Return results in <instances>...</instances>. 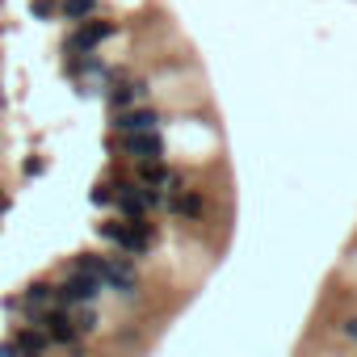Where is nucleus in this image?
Listing matches in <instances>:
<instances>
[{
    "mask_svg": "<svg viewBox=\"0 0 357 357\" xmlns=\"http://www.w3.org/2000/svg\"><path fill=\"white\" fill-rule=\"evenodd\" d=\"M114 30H118L114 22H89V26H80V30H72V34H68V51H72V55H89V51H93V47H101Z\"/></svg>",
    "mask_w": 357,
    "mask_h": 357,
    "instance_id": "20e7f679",
    "label": "nucleus"
},
{
    "mask_svg": "<svg viewBox=\"0 0 357 357\" xmlns=\"http://www.w3.org/2000/svg\"><path fill=\"white\" fill-rule=\"evenodd\" d=\"M43 168H47V160H38V155H30V160H26V176H38Z\"/></svg>",
    "mask_w": 357,
    "mask_h": 357,
    "instance_id": "aec40b11",
    "label": "nucleus"
},
{
    "mask_svg": "<svg viewBox=\"0 0 357 357\" xmlns=\"http://www.w3.org/2000/svg\"><path fill=\"white\" fill-rule=\"evenodd\" d=\"M93 202H97V206H109V202H118V190H114V185H97V190H93Z\"/></svg>",
    "mask_w": 357,
    "mask_h": 357,
    "instance_id": "dca6fc26",
    "label": "nucleus"
},
{
    "mask_svg": "<svg viewBox=\"0 0 357 357\" xmlns=\"http://www.w3.org/2000/svg\"><path fill=\"white\" fill-rule=\"evenodd\" d=\"M97 236H101V240H109V244H122V236H126V219H114V223H97Z\"/></svg>",
    "mask_w": 357,
    "mask_h": 357,
    "instance_id": "2eb2a0df",
    "label": "nucleus"
},
{
    "mask_svg": "<svg viewBox=\"0 0 357 357\" xmlns=\"http://www.w3.org/2000/svg\"><path fill=\"white\" fill-rule=\"evenodd\" d=\"M118 151H126V155L139 160V164H160V155H164V139H160V130H147V135H122V139H118Z\"/></svg>",
    "mask_w": 357,
    "mask_h": 357,
    "instance_id": "7ed1b4c3",
    "label": "nucleus"
},
{
    "mask_svg": "<svg viewBox=\"0 0 357 357\" xmlns=\"http://www.w3.org/2000/svg\"><path fill=\"white\" fill-rule=\"evenodd\" d=\"M13 340H17V349H22L26 357H34V353H43V349H47V340H51V336H47L43 328H22Z\"/></svg>",
    "mask_w": 357,
    "mask_h": 357,
    "instance_id": "ddd939ff",
    "label": "nucleus"
},
{
    "mask_svg": "<svg viewBox=\"0 0 357 357\" xmlns=\"http://www.w3.org/2000/svg\"><path fill=\"white\" fill-rule=\"evenodd\" d=\"M38 324H43V332H47L51 340H59V344H76V340H80L76 319L68 315V307H51V311H43Z\"/></svg>",
    "mask_w": 357,
    "mask_h": 357,
    "instance_id": "423d86ee",
    "label": "nucleus"
},
{
    "mask_svg": "<svg viewBox=\"0 0 357 357\" xmlns=\"http://www.w3.org/2000/svg\"><path fill=\"white\" fill-rule=\"evenodd\" d=\"M101 294V278H93V273H84V269H68L63 273V282L55 286V303L59 307H89L93 298Z\"/></svg>",
    "mask_w": 357,
    "mask_h": 357,
    "instance_id": "f257e3e1",
    "label": "nucleus"
},
{
    "mask_svg": "<svg viewBox=\"0 0 357 357\" xmlns=\"http://www.w3.org/2000/svg\"><path fill=\"white\" fill-rule=\"evenodd\" d=\"M168 181H172V168H164V164H139V185L168 190Z\"/></svg>",
    "mask_w": 357,
    "mask_h": 357,
    "instance_id": "f8f14e48",
    "label": "nucleus"
},
{
    "mask_svg": "<svg viewBox=\"0 0 357 357\" xmlns=\"http://www.w3.org/2000/svg\"><path fill=\"white\" fill-rule=\"evenodd\" d=\"M0 357H26V353L17 349V340H0Z\"/></svg>",
    "mask_w": 357,
    "mask_h": 357,
    "instance_id": "6ab92c4d",
    "label": "nucleus"
},
{
    "mask_svg": "<svg viewBox=\"0 0 357 357\" xmlns=\"http://www.w3.org/2000/svg\"><path fill=\"white\" fill-rule=\"evenodd\" d=\"M93 9H97V0H63V9H59V13H63L68 22H80V17H89Z\"/></svg>",
    "mask_w": 357,
    "mask_h": 357,
    "instance_id": "4468645a",
    "label": "nucleus"
},
{
    "mask_svg": "<svg viewBox=\"0 0 357 357\" xmlns=\"http://www.w3.org/2000/svg\"><path fill=\"white\" fill-rule=\"evenodd\" d=\"M118 190V211H122V219L126 223H139L151 206H147V190L143 185H135V181H118L114 185Z\"/></svg>",
    "mask_w": 357,
    "mask_h": 357,
    "instance_id": "0eeeda50",
    "label": "nucleus"
},
{
    "mask_svg": "<svg viewBox=\"0 0 357 357\" xmlns=\"http://www.w3.org/2000/svg\"><path fill=\"white\" fill-rule=\"evenodd\" d=\"M93 328H97V315L84 307V311H80V319H76V332H93Z\"/></svg>",
    "mask_w": 357,
    "mask_h": 357,
    "instance_id": "f3484780",
    "label": "nucleus"
},
{
    "mask_svg": "<svg viewBox=\"0 0 357 357\" xmlns=\"http://www.w3.org/2000/svg\"><path fill=\"white\" fill-rule=\"evenodd\" d=\"M30 9H34L38 17H55V13H59V9H55V0H34Z\"/></svg>",
    "mask_w": 357,
    "mask_h": 357,
    "instance_id": "a211bd4d",
    "label": "nucleus"
},
{
    "mask_svg": "<svg viewBox=\"0 0 357 357\" xmlns=\"http://www.w3.org/2000/svg\"><path fill=\"white\" fill-rule=\"evenodd\" d=\"M101 286H105V290H114V294H122V298H130V294L139 290V273H135V265H130L126 257H105Z\"/></svg>",
    "mask_w": 357,
    "mask_h": 357,
    "instance_id": "f03ea898",
    "label": "nucleus"
},
{
    "mask_svg": "<svg viewBox=\"0 0 357 357\" xmlns=\"http://www.w3.org/2000/svg\"><path fill=\"white\" fill-rule=\"evenodd\" d=\"M151 89H147V80H122V84H114L105 97H109V105H114V114H122V109H135V101H143Z\"/></svg>",
    "mask_w": 357,
    "mask_h": 357,
    "instance_id": "1a4fd4ad",
    "label": "nucleus"
},
{
    "mask_svg": "<svg viewBox=\"0 0 357 357\" xmlns=\"http://www.w3.org/2000/svg\"><path fill=\"white\" fill-rule=\"evenodd\" d=\"M340 328H344V336H349V340H357V319H344Z\"/></svg>",
    "mask_w": 357,
    "mask_h": 357,
    "instance_id": "412c9836",
    "label": "nucleus"
},
{
    "mask_svg": "<svg viewBox=\"0 0 357 357\" xmlns=\"http://www.w3.org/2000/svg\"><path fill=\"white\" fill-rule=\"evenodd\" d=\"M34 357H43V353H34Z\"/></svg>",
    "mask_w": 357,
    "mask_h": 357,
    "instance_id": "4be33fe9",
    "label": "nucleus"
},
{
    "mask_svg": "<svg viewBox=\"0 0 357 357\" xmlns=\"http://www.w3.org/2000/svg\"><path fill=\"white\" fill-rule=\"evenodd\" d=\"M168 211H172V215H181V219H202L206 202H202V194H198V190H185V194L168 198Z\"/></svg>",
    "mask_w": 357,
    "mask_h": 357,
    "instance_id": "9d476101",
    "label": "nucleus"
},
{
    "mask_svg": "<svg viewBox=\"0 0 357 357\" xmlns=\"http://www.w3.org/2000/svg\"><path fill=\"white\" fill-rule=\"evenodd\" d=\"M118 135H147V130H155L160 126V114L155 109H147V105H135V109H122V114H114V122H109Z\"/></svg>",
    "mask_w": 357,
    "mask_h": 357,
    "instance_id": "39448f33",
    "label": "nucleus"
},
{
    "mask_svg": "<svg viewBox=\"0 0 357 357\" xmlns=\"http://www.w3.org/2000/svg\"><path fill=\"white\" fill-rule=\"evenodd\" d=\"M151 244H155V231H151V223H143V219H139V223H126V236H122V244H118V248H122L126 257H147V252H151Z\"/></svg>",
    "mask_w": 357,
    "mask_h": 357,
    "instance_id": "6e6552de",
    "label": "nucleus"
},
{
    "mask_svg": "<svg viewBox=\"0 0 357 357\" xmlns=\"http://www.w3.org/2000/svg\"><path fill=\"white\" fill-rule=\"evenodd\" d=\"M51 303H55V286H47V282H30L22 290V307H30V311H47Z\"/></svg>",
    "mask_w": 357,
    "mask_h": 357,
    "instance_id": "9b49d317",
    "label": "nucleus"
}]
</instances>
